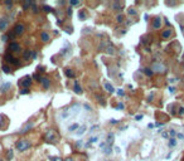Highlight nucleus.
I'll return each mask as SVG.
<instances>
[{
  "label": "nucleus",
  "instance_id": "obj_1",
  "mask_svg": "<svg viewBox=\"0 0 184 161\" xmlns=\"http://www.w3.org/2000/svg\"><path fill=\"white\" fill-rule=\"evenodd\" d=\"M15 147H17V150H19V151H25V150H28L30 147V142L28 140H19L17 142Z\"/></svg>",
  "mask_w": 184,
  "mask_h": 161
},
{
  "label": "nucleus",
  "instance_id": "obj_2",
  "mask_svg": "<svg viewBox=\"0 0 184 161\" xmlns=\"http://www.w3.org/2000/svg\"><path fill=\"white\" fill-rule=\"evenodd\" d=\"M44 139L47 142H57L58 136L56 135V132L53 130H49V131H47V134L44 135Z\"/></svg>",
  "mask_w": 184,
  "mask_h": 161
},
{
  "label": "nucleus",
  "instance_id": "obj_3",
  "mask_svg": "<svg viewBox=\"0 0 184 161\" xmlns=\"http://www.w3.org/2000/svg\"><path fill=\"white\" fill-rule=\"evenodd\" d=\"M24 30H25L24 24H22V23H18V24H15V27H14L13 33H14V34H15V37H17V35H22L23 33H24Z\"/></svg>",
  "mask_w": 184,
  "mask_h": 161
},
{
  "label": "nucleus",
  "instance_id": "obj_4",
  "mask_svg": "<svg viewBox=\"0 0 184 161\" xmlns=\"http://www.w3.org/2000/svg\"><path fill=\"white\" fill-rule=\"evenodd\" d=\"M19 84L23 87V88H27L28 89V87L32 84V78L29 77V75H27V77H24V78H22L20 80H19Z\"/></svg>",
  "mask_w": 184,
  "mask_h": 161
},
{
  "label": "nucleus",
  "instance_id": "obj_5",
  "mask_svg": "<svg viewBox=\"0 0 184 161\" xmlns=\"http://www.w3.org/2000/svg\"><path fill=\"white\" fill-rule=\"evenodd\" d=\"M4 59H5L6 62H9V63L14 64V65H18V64H19V62H18V59L15 58V57H13L10 53H6V54H5V57H4Z\"/></svg>",
  "mask_w": 184,
  "mask_h": 161
},
{
  "label": "nucleus",
  "instance_id": "obj_6",
  "mask_svg": "<svg viewBox=\"0 0 184 161\" xmlns=\"http://www.w3.org/2000/svg\"><path fill=\"white\" fill-rule=\"evenodd\" d=\"M8 50H9V52H19V50H20V45H19V43L12 42V43L8 45Z\"/></svg>",
  "mask_w": 184,
  "mask_h": 161
},
{
  "label": "nucleus",
  "instance_id": "obj_7",
  "mask_svg": "<svg viewBox=\"0 0 184 161\" xmlns=\"http://www.w3.org/2000/svg\"><path fill=\"white\" fill-rule=\"evenodd\" d=\"M35 57V53L33 50H29V49H27L24 52V54H23V58H24L25 60H29L30 58H34Z\"/></svg>",
  "mask_w": 184,
  "mask_h": 161
},
{
  "label": "nucleus",
  "instance_id": "obj_8",
  "mask_svg": "<svg viewBox=\"0 0 184 161\" xmlns=\"http://www.w3.org/2000/svg\"><path fill=\"white\" fill-rule=\"evenodd\" d=\"M10 87H12V84L9 83V82H6V83H4L1 87H0V92L1 93H6L9 89H10Z\"/></svg>",
  "mask_w": 184,
  "mask_h": 161
},
{
  "label": "nucleus",
  "instance_id": "obj_9",
  "mask_svg": "<svg viewBox=\"0 0 184 161\" xmlns=\"http://www.w3.org/2000/svg\"><path fill=\"white\" fill-rule=\"evenodd\" d=\"M8 28V20L5 18L0 19V30H5Z\"/></svg>",
  "mask_w": 184,
  "mask_h": 161
},
{
  "label": "nucleus",
  "instance_id": "obj_10",
  "mask_svg": "<svg viewBox=\"0 0 184 161\" xmlns=\"http://www.w3.org/2000/svg\"><path fill=\"white\" fill-rule=\"evenodd\" d=\"M39 82H40L42 84H43V87H44V88H49V86H51V82H49V79H48V78L42 77Z\"/></svg>",
  "mask_w": 184,
  "mask_h": 161
},
{
  "label": "nucleus",
  "instance_id": "obj_11",
  "mask_svg": "<svg viewBox=\"0 0 184 161\" xmlns=\"http://www.w3.org/2000/svg\"><path fill=\"white\" fill-rule=\"evenodd\" d=\"M154 70H158V72H164V65L160 63H155L154 64Z\"/></svg>",
  "mask_w": 184,
  "mask_h": 161
},
{
  "label": "nucleus",
  "instance_id": "obj_12",
  "mask_svg": "<svg viewBox=\"0 0 184 161\" xmlns=\"http://www.w3.org/2000/svg\"><path fill=\"white\" fill-rule=\"evenodd\" d=\"M74 92H76V93H82V88H81V86H79V83L77 82V80H76V82H74Z\"/></svg>",
  "mask_w": 184,
  "mask_h": 161
},
{
  "label": "nucleus",
  "instance_id": "obj_13",
  "mask_svg": "<svg viewBox=\"0 0 184 161\" xmlns=\"http://www.w3.org/2000/svg\"><path fill=\"white\" fill-rule=\"evenodd\" d=\"M40 38H42V40H43V42H48L49 40V34H48V33H45V32H43L40 34Z\"/></svg>",
  "mask_w": 184,
  "mask_h": 161
},
{
  "label": "nucleus",
  "instance_id": "obj_14",
  "mask_svg": "<svg viewBox=\"0 0 184 161\" xmlns=\"http://www.w3.org/2000/svg\"><path fill=\"white\" fill-rule=\"evenodd\" d=\"M66 75L69 77V78H74V75H76V74H74V72L72 69H67V70H66Z\"/></svg>",
  "mask_w": 184,
  "mask_h": 161
},
{
  "label": "nucleus",
  "instance_id": "obj_15",
  "mask_svg": "<svg viewBox=\"0 0 184 161\" xmlns=\"http://www.w3.org/2000/svg\"><path fill=\"white\" fill-rule=\"evenodd\" d=\"M32 127H33V124H28L25 127H24V129H23L20 132H22V134H25V132H28V131H29L30 129H32Z\"/></svg>",
  "mask_w": 184,
  "mask_h": 161
},
{
  "label": "nucleus",
  "instance_id": "obj_16",
  "mask_svg": "<svg viewBox=\"0 0 184 161\" xmlns=\"http://www.w3.org/2000/svg\"><path fill=\"white\" fill-rule=\"evenodd\" d=\"M153 25H154V28H157V29L162 27V22H160V19H155V22H154Z\"/></svg>",
  "mask_w": 184,
  "mask_h": 161
},
{
  "label": "nucleus",
  "instance_id": "obj_17",
  "mask_svg": "<svg viewBox=\"0 0 184 161\" xmlns=\"http://www.w3.org/2000/svg\"><path fill=\"white\" fill-rule=\"evenodd\" d=\"M105 88L107 89V91H108V92H114V91H115V89H114V87H112V86H111V84H110V83H107V82L105 83Z\"/></svg>",
  "mask_w": 184,
  "mask_h": 161
},
{
  "label": "nucleus",
  "instance_id": "obj_18",
  "mask_svg": "<svg viewBox=\"0 0 184 161\" xmlns=\"http://www.w3.org/2000/svg\"><path fill=\"white\" fill-rule=\"evenodd\" d=\"M1 69H3V72H5V73H10V72H12V68L8 67V65H5V64H4L3 67H1Z\"/></svg>",
  "mask_w": 184,
  "mask_h": 161
},
{
  "label": "nucleus",
  "instance_id": "obj_19",
  "mask_svg": "<svg viewBox=\"0 0 184 161\" xmlns=\"http://www.w3.org/2000/svg\"><path fill=\"white\" fill-rule=\"evenodd\" d=\"M144 73H145L146 75H149V77H150V75H153L152 69H149V68H145V69H144Z\"/></svg>",
  "mask_w": 184,
  "mask_h": 161
},
{
  "label": "nucleus",
  "instance_id": "obj_20",
  "mask_svg": "<svg viewBox=\"0 0 184 161\" xmlns=\"http://www.w3.org/2000/svg\"><path fill=\"white\" fill-rule=\"evenodd\" d=\"M172 34V30H167V32H164L163 33V38H169Z\"/></svg>",
  "mask_w": 184,
  "mask_h": 161
},
{
  "label": "nucleus",
  "instance_id": "obj_21",
  "mask_svg": "<svg viewBox=\"0 0 184 161\" xmlns=\"http://www.w3.org/2000/svg\"><path fill=\"white\" fill-rule=\"evenodd\" d=\"M169 146H170V147H174V146H177V140H175V139H172L170 142H169Z\"/></svg>",
  "mask_w": 184,
  "mask_h": 161
},
{
  "label": "nucleus",
  "instance_id": "obj_22",
  "mask_svg": "<svg viewBox=\"0 0 184 161\" xmlns=\"http://www.w3.org/2000/svg\"><path fill=\"white\" fill-rule=\"evenodd\" d=\"M32 4H33L32 1H25V3H24V5H23V6H24V9H28V8H29V6L32 5Z\"/></svg>",
  "mask_w": 184,
  "mask_h": 161
},
{
  "label": "nucleus",
  "instance_id": "obj_23",
  "mask_svg": "<svg viewBox=\"0 0 184 161\" xmlns=\"http://www.w3.org/2000/svg\"><path fill=\"white\" fill-rule=\"evenodd\" d=\"M6 157H8L9 160H10V159L13 157V151H12V150H9V151H8V154H6Z\"/></svg>",
  "mask_w": 184,
  "mask_h": 161
},
{
  "label": "nucleus",
  "instance_id": "obj_24",
  "mask_svg": "<svg viewBox=\"0 0 184 161\" xmlns=\"http://www.w3.org/2000/svg\"><path fill=\"white\" fill-rule=\"evenodd\" d=\"M83 131H86V127H81V129L78 130V132H77V135H82L83 134Z\"/></svg>",
  "mask_w": 184,
  "mask_h": 161
},
{
  "label": "nucleus",
  "instance_id": "obj_25",
  "mask_svg": "<svg viewBox=\"0 0 184 161\" xmlns=\"http://www.w3.org/2000/svg\"><path fill=\"white\" fill-rule=\"evenodd\" d=\"M77 129H78V125L76 124V125H72L69 127V131H73V130H77Z\"/></svg>",
  "mask_w": 184,
  "mask_h": 161
},
{
  "label": "nucleus",
  "instance_id": "obj_26",
  "mask_svg": "<svg viewBox=\"0 0 184 161\" xmlns=\"http://www.w3.org/2000/svg\"><path fill=\"white\" fill-rule=\"evenodd\" d=\"M117 22H119V23H122V22H124V17H122V15H117Z\"/></svg>",
  "mask_w": 184,
  "mask_h": 161
},
{
  "label": "nucleus",
  "instance_id": "obj_27",
  "mask_svg": "<svg viewBox=\"0 0 184 161\" xmlns=\"http://www.w3.org/2000/svg\"><path fill=\"white\" fill-rule=\"evenodd\" d=\"M20 93H22V94H28V93H29V89H27V88H23L22 91H20Z\"/></svg>",
  "mask_w": 184,
  "mask_h": 161
},
{
  "label": "nucleus",
  "instance_id": "obj_28",
  "mask_svg": "<svg viewBox=\"0 0 184 161\" xmlns=\"http://www.w3.org/2000/svg\"><path fill=\"white\" fill-rule=\"evenodd\" d=\"M43 10H45V12H52V8H49V6L44 5V6H43Z\"/></svg>",
  "mask_w": 184,
  "mask_h": 161
},
{
  "label": "nucleus",
  "instance_id": "obj_29",
  "mask_svg": "<svg viewBox=\"0 0 184 161\" xmlns=\"http://www.w3.org/2000/svg\"><path fill=\"white\" fill-rule=\"evenodd\" d=\"M179 113H180V115H184V107L179 108Z\"/></svg>",
  "mask_w": 184,
  "mask_h": 161
},
{
  "label": "nucleus",
  "instance_id": "obj_30",
  "mask_svg": "<svg viewBox=\"0 0 184 161\" xmlns=\"http://www.w3.org/2000/svg\"><path fill=\"white\" fill-rule=\"evenodd\" d=\"M129 14H131V15H133V14H135V10H134V9H130V10H129Z\"/></svg>",
  "mask_w": 184,
  "mask_h": 161
},
{
  "label": "nucleus",
  "instance_id": "obj_31",
  "mask_svg": "<svg viewBox=\"0 0 184 161\" xmlns=\"http://www.w3.org/2000/svg\"><path fill=\"white\" fill-rule=\"evenodd\" d=\"M84 17H86V15H84V14H83L82 12H81V13H79V18H81V19H83Z\"/></svg>",
  "mask_w": 184,
  "mask_h": 161
},
{
  "label": "nucleus",
  "instance_id": "obj_32",
  "mask_svg": "<svg viewBox=\"0 0 184 161\" xmlns=\"http://www.w3.org/2000/svg\"><path fill=\"white\" fill-rule=\"evenodd\" d=\"M71 4H72V5H77L78 1H74V0H72V1H71Z\"/></svg>",
  "mask_w": 184,
  "mask_h": 161
},
{
  "label": "nucleus",
  "instance_id": "obj_33",
  "mask_svg": "<svg viewBox=\"0 0 184 161\" xmlns=\"http://www.w3.org/2000/svg\"><path fill=\"white\" fill-rule=\"evenodd\" d=\"M119 94H120V96H124V92H122V89H119Z\"/></svg>",
  "mask_w": 184,
  "mask_h": 161
},
{
  "label": "nucleus",
  "instance_id": "obj_34",
  "mask_svg": "<svg viewBox=\"0 0 184 161\" xmlns=\"http://www.w3.org/2000/svg\"><path fill=\"white\" fill-rule=\"evenodd\" d=\"M5 4H6V5H9V6H10L13 3H12V1H5Z\"/></svg>",
  "mask_w": 184,
  "mask_h": 161
},
{
  "label": "nucleus",
  "instance_id": "obj_35",
  "mask_svg": "<svg viewBox=\"0 0 184 161\" xmlns=\"http://www.w3.org/2000/svg\"><path fill=\"white\" fill-rule=\"evenodd\" d=\"M170 135H172V136H174V135H175V131L172 130V131H170Z\"/></svg>",
  "mask_w": 184,
  "mask_h": 161
},
{
  "label": "nucleus",
  "instance_id": "obj_36",
  "mask_svg": "<svg viewBox=\"0 0 184 161\" xmlns=\"http://www.w3.org/2000/svg\"><path fill=\"white\" fill-rule=\"evenodd\" d=\"M66 161H74V160H73V159H71V157H69V159H67V160H66Z\"/></svg>",
  "mask_w": 184,
  "mask_h": 161
},
{
  "label": "nucleus",
  "instance_id": "obj_37",
  "mask_svg": "<svg viewBox=\"0 0 184 161\" xmlns=\"http://www.w3.org/2000/svg\"><path fill=\"white\" fill-rule=\"evenodd\" d=\"M0 161H3V160H0Z\"/></svg>",
  "mask_w": 184,
  "mask_h": 161
}]
</instances>
